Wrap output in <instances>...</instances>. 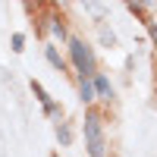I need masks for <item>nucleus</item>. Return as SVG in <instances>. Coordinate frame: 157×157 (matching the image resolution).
Wrapping results in <instances>:
<instances>
[{
    "label": "nucleus",
    "instance_id": "nucleus-1",
    "mask_svg": "<svg viewBox=\"0 0 157 157\" xmlns=\"http://www.w3.org/2000/svg\"><path fill=\"white\" fill-rule=\"evenodd\" d=\"M69 54H72V63H75V69L82 72V82H88L91 75H98V63H94V54H91V47H88L85 41L72 38V41H69Z\"/></svg>",
    "mask_w": 157,
    "mask_h": 157
},
{
    "label": "nucleus",
    "instance_id": "nucleus-2",
    "mask_svg": "<svg viewBox=\"0 0 157 157\" xmlns=\"http://www.w3.org/2000/svg\"><path fill=\"white\" fill-rule=\"evenodd\" d=\"M85 145H88V154H91V157H107L104 129H101V120H98L94 113L85 116Z\"/></svg>",
    "mask_w": 157,
    "mask_h": 157
},
{
    "label": "nucleus",
    "instance_id": "nucleus-3",
    "mask_svg": "<svg viewBox=\"0 0 157 157\" xmlns=\"http://www.w3.org/2000/svg\"><path fill=\"white\" fill-rule=\"evenodd\" d=\"M94 91H98V94L101 98H113V88H110V82H107V78H104V75H94Z\"/></svg>",
    "mask_w": 157,
    "mask_h": 157
},
{
    "label": "nucleus",
    "instance_id": "nucleus-4",
    "mask_svg": "<svg viewBox=\"0 0 157 157\" xmlns=\"http://www.w3.org/2000/svg\"><path fill=\"white\" fill-rule=\"evenodd\" d=\"M32 88H35V94H38V98H41V104H44V110H47V113H54V101H50V98L44 94V88H41V85H38V82H32Z\"/></svg>",
    "mask_w": 157,
    "mask_h": 157
},
{
    "label": "nucleus",
    "instance_id": "nucleus-5",
    "mask_svg": "<svg viewBox=\"0 0 157 157\" xmlns=\"http://www.w3.org/2000/svg\"><path fill=\"white\" fill-rule=\"evenodd\" d=\"M57 138L63 141V145H69V141H72V132H69V126H60V129H57Z\"/></svg>",
    "mask_w": 157,
    "mask_h": 157
},
{
    "label": "nucleus",
    "instance_id": "nucleus-6",
    "mask_svg": "<svg viewBox=\"0 0 157 157\" xmlns=\"http://www.w3.org/2000/svg\"><path fill=\"white\" fill-rule=\"evenodd\" d=\"M82 101H94V85L91 82H82Z\"/></svg>",
    "mask_w": 157,
    "mask_h": 157
},
{
    "label": "nucleus",
    "instance_id": "nucleus-7",
    "mask_svg": "<svg viewBox=\"0 0 157 157\" xmlns=\"http://www.w3.org/2000/svg\"><path fill=\"white\" fill-rule=\"evenodd\" d=\"M47 60H50V63H54V66H57V69H63V60H60V54H57V50H54V47H50V50H47Z\"/></svg>",
    "mask_w": 157,
    "mask_h": 157
},
{
    "label": "nucleus",
    "instance_id": "nucleus-8",
    "mask_svg": "<svg viewBox=\"0 0 157 157\" xmlns=\"http://www.w3.org/2000/svg\"><path fill=\"white\" fill-rule=\"evenodd\" d=\"M22 44H25V38L22 35H13V50H22Z\"/></svg>",
    "mask_w": 157,
    "mask_h": 157
},
{
    "label": "nucleus",
    "instance_id": "nucleus-9",
    "mask_svg": "<svg viewBox=\"0 0 157 157\" xmlns=\"http://www.w3.org/2000/svg\"><path fill=\"white\" fill-rule=\"evenodd\" d=\"M148 32H151V41H154V47H157V22H151V25H148Z\"/></svg>",
    "mask_w": 157,
    "mask_h": 157
}]
</instances>
